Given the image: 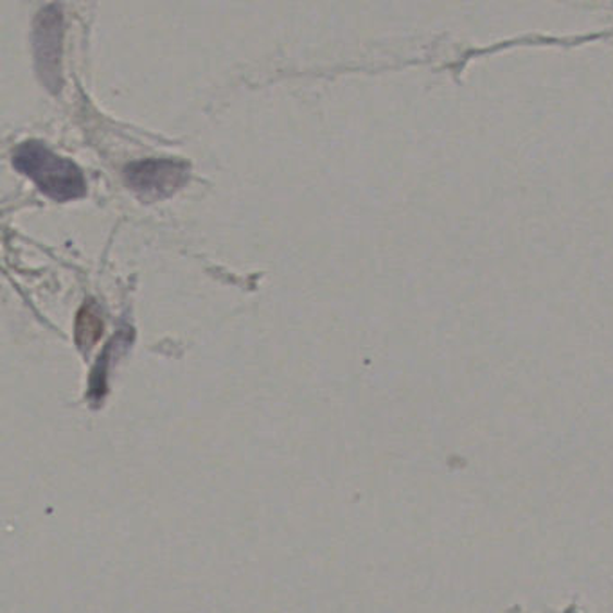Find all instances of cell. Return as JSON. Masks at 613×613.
<instances>
[{
    "label": "cell",
    "mask_w": 613,
    "mask_h": 613,
    "mask_svg": "<svg viewBox=\"0 0 613 613\" xmlns=\"http://www.w3.org/2000/svg\"><path fill=\"white\" fill-rule=\"evenodd\" d=\"M13 165L22 175L32 179L38 189L52 200H76L87 193L83 171L73 160L52 154L46 145L37 140H27L16 148Z\"/></svg>",
    "instance_id": "1"
},
{
    "label": "cell",
    "mask_w": 613,
    "mask_h": 613,
    "mask_svg": "<svg viewBox=\"0 0 613 613\" xmlns=\"http://www.w3.org/2000/svg\"><path fill=\"white\" fill-rule=\"evenodd\" d=\"M124 176L143 200L154 201L179 192L187 182L189 168L181 160L146 159L130 164Z\"/></svg>",
    "instance_id": "2"
},
{
    "label": "cell",
    "mask_w": 613,
    "mask_h": 613,
    "mask_svg": "<svg viewBox=\"0 0 613 613\" xmlns=\"http://www.w3.org/2000/svg\"><path fill=\"white\" fill-rule=\"evenodd\" d=\"M38 71L47 87L60 88V41H62V13L57 5L40 11L35 27Z\"/></svg>",
    "instance_id": "3"
}]
</instances>
